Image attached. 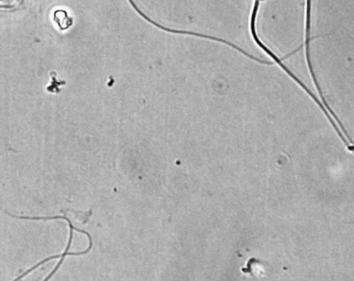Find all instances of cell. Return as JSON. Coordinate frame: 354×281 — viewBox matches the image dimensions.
Listing matches in <instances>:
<instances>
[{"instance_id": "1", "label": "cell", "mask_w": 354, "mask_h": 281, "mask_svg": "<svg viewBox=\"0 0 354 281\" xmlns=\"http://www.w3.org/2000/svg\"><path fill=\"white\" fill-rule=\"evenodd\" d=\"M259 6H260V1H255L254 11H252V18H251L252 35V37H254V39L255 40V42L257 43L259 46H260L261 49H263L266 53H268V55H270L272 57V58H273L274 61L277 62L278 63V64L280 65V67L283 69V71H286V73L288 75H290V77H292L294 79V80H295L297 82V83H298L300 85V87H301L303 88V89H305L306 93H308L309 94V96H311L313 98V99L315 100V102L316 103H317L319 106H320L321 109H322V111H324L325 115L327 116V118H328V120H330L331 125H333V127L337 132L338 135L340 136L341 138H342L344 143H346L347 145V146H348V142H347V140H346V138H344V136L342 135V134H341L339 129L337 128V126L336 125V124H335L333 119H332L331 116H330V114H328L327 112L326 109H325L324 105H322V104L320 102V100H319L317 99V98L315 97V94L313 93L312 91H310L308 89V88L306 87V85L304 84H303L302 82L300 81L299 79L298 78H297L296 75L292 73V71H289V69H288L286 65L283 64V62H281V60L278 59V57L276 55H274V53H272L270 51V50L268 49V47L264 45V44H262L260 39H259V37L257 36V33H256V30H255V19H256V15H257Z\"/></svg>"}, {"instance_id": "2", "label": "cell", "mask_w": 354, "mask_h": 281, "mask_svg": "<svg viewBox=\"0 0 354 281\" xmlns=\"http://www.w3.org/2000/svg\"><path fill=\"white\" fill-rule=\"evenodd\" d=\"M129 3H131L133 8H134L136 9V10H137V12H138L139 15H141V17H143L145 19V20L149 21V23H151V24H153L154 26H156V27L160 28V30L167 31V33H176V34L191 35V36L201 37H203V39H211V40H214V41H217V42H221V43L225 44V45L233 47V48L238 50L239 52L242 53L243 55H245L246 57H248V58H250V59L254 60V61H255V62L262 63V64H267V65L272 64V62L262 61V60H261V59L256 58V57L252 56V55H249L248 53H246L245 51V50L240 48V47H239L238 46L234 45V44L229 42V41L219 39V37L208 36V35H204V34H201V33H192V31H187V30H171V28L161 26L160 24L155 23V21H153V20H151V19L149 17H147V15H145V14H143V12H142L140 10H139V9L138 8V6H136L134 2L129 1Z\"/></svg>"}, {"instance_id": "4", "label": "cell", "mask_w": 354, "mask_h": 281, "mask_svg": "<svg viewBox=\"0 0 354 281\" xmlns=\"http://www.w3.org/2000/svg\"><path fill=\"white\" fill-rule=\"evenodd\" d=\"M55 19H62V21L61 24H59V28H62V30H66V28H68L71 27V24H68V21H72L71 18H68V15H66V11L63 10H59L56 11Z\"/></svg>"}, {"instance_id": "3", "label": "cell", "mask_w": 354, "mask_h": 281, "mask_svg": "<svg viewBox=\"0 0 354 281\" xmlns=\"http://www.w3.org/2000/svg\"><path fill=\"white\" fill-rule=\"evenodd\" d=\"M306 3H308V10H306V12H306V60H308L310 73H311L312 78H313V79H314L315 84L316 85V88H317L319 94H320L322 102H324V106L326 107L328 111H330L331 115L334 116V118L337 120V121L338 122V125H339L341 129H343L344 134H347L346 129H344L343 125H342V124H341L339 120H338L337 116L336 115H335V113L333 111H332V110L330 109V107H328L326 100H325L324 94H322V91L321 90L320 85H319V84H318L317 79H316L315 75L314 73V71H313L311 59H310V47H309V44H310V17H311V1H308ZM347 135H348V134H347Z\"/></svg>"}]
</instances>
